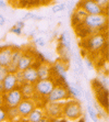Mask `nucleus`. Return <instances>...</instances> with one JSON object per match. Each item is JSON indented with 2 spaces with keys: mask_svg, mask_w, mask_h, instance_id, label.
Returning a JSON list of instances; mask_svg holds the SVG:
<instances>
[{
  "mask_svg": "<svg viewBox=\"0 0 109 122\" xmlns=\"http://www.w3.org/2000/svg\"><path fill=\"white\" fill-rule=\"evenodd\" d=\"M83 110H82V103L75 99H68L63 102V109H62V118L65 121L69 122H78L82 119Z\"/></svg>",
  "mask_w": 109,
  "mask_h": 122,
  "instance_id": "nucleus-1",
  "label": "nucleus"
},
{
  "mask_svg": "<svg viewBox=\"0 0 109 122\" xmlns=\"http://www.w3.org/2000/svg\"><path fill=\"white\" fill-rule=\"evenodd\" d=\"M107 22L108 19L106 14H96V15H87L82 25L93 33H99L101 29L106 28Z\"/></svg>",
  "mask_w": 109,
  "mask_h": 122,
  "instance_id": "nucleus-2",
  "label": "nucleus"
},
{
  "mask_svg": "<svg viewBox=\"0 0 109 122\" xmlns=\"http://www.w3.org/2000/svg\"><path fill=\"white\" fill-rule=\"evenodd\" d=\"M84 46L87 51H99L106 43V37L103 33H94L93 35L87 36L86 39H84Z\"/></svg>",
  "mask_w": 109,
  "mask_h": 122,
  "instance_id": "nucleus-3",
  "label": "nucleus"
},
{
  "mask_svg": "<svg viewBox=\"0 0 109 122\" xmlns=\"http://www.w3.org/2000/svg\"><path fill=\"white\" fill-rule=\"evenodd\" d=\"M53 88H55V81L51 78L38 79L34 84L35 95H38L39 97H43V98H47Z\"/></svg>",
  "mask_w": 109,
  "mask_h": 122,
  "instance_id": "nucleus-4",
  "label": "nucleus"
},
{
  "mask_svg": "<svg viewBox=\"0 0 109 122\" xmlns=\"http://www.w3.org/2000/svg\"><path fill=\"white\" fill-rule=\"evenodd\" d=\"M70 94L67 87L63 86H55V88L46 98L47 102H64L70 99Z\"/></svg>",
  "mask_w": 109,
  "mask_h": 122,
  "instance_id": "nucleus-5",
  "label": "nucleus"
},
{
  "mask_svg": "<svg viewBox=\"0 0 109 122\" xmlns=\"http://www.w3.org/2000/svg\"><path fill=\"white\" fill-rule=\"evenodd\" d=\"M24 99L20 88H15L3 95V106L8 108H17V105Z\"/></svg>",
  "mask_w": 109,
  "mask_h": 122,
  "instance_id": "nucleus-6",
  "label": "nucleus"
},
{
  "mask_svg": "<svg viewBox=\"0 0 109 122\" xmlns=\"http://www.w3.org/2000/svg\"><path fill=\"white\" fill-rule=\"evenodd\" d=\"M62 109L63 102H46V105L44 106L45 117H47L48 119L62 118Z\"/></svg>",
  "mask_w": 109,
  "mask_h": 122,
  "instance_id": "nucleus-7",
  "label": "nucleus"
},
{
  "mask_svg": "<svg viewBox=\"0 0 109 122\" xmlns=\"http://www.w3.org/2000/svg\"><path fill=\"white\" fill-rule=\"evenodd\" d=\"M78 3V8H82L84 11L87 13V15H96V14H106V11L96 5L95 1L93 0H87V1H82Z\"/></svg>",
  "mask_w": 109,
  "mask_h": 122,
  "instance_id": "nucleus-8",
  "label": "nucleus"
},
{
  "mask_svg": "<svg viewBox=\"0 0 109 122\" xmlns=\"http://www.w3.org/2000/svg\"><path fill=\"white\" fill-rule=\"evenodd\" d=\"M35 108H36V101L34 99H23L17 107L20 117L22 118H27V116Z\"/></svg>",
  "mask_w": 109,
  "mask_h": 122,
  "instance_id": "nucleus-9",
  "label": "nucleus"
},
{
  "mask_svg": "<svg viewBox=\"0 0 109 122\" xmlns=\"http://www.w3.org/2000/svg\"><path fill=\"white\" fill-rule=\"evenodd\" d=\"M23 50L21 48H15V50H12V54H11V61L9 63V65L7 66V69H8V73H11L14 74L15 71H17V64H19V61L21 58V56L23 55Z\"/></svg>",
  "mask_w": 109,
  "mask_h": 122,
  "instance_id": "nucleus-10",
  "label": "nucleus"
},
{
  "mask_svg": "<svg viewBox=\"0 0 109 122\" xmlns=\"http://www.w3.org/2000/svg\"><path fill=\"white\" fill-rule=\"evenodd\" d=\"M2 87H3V95L9 92V91L13 90V89L17 88V81L15 74H11L9 73L6 76V78L2 81Z\"/></svg>",
  "mask_w": 109,
  "mask_h": 122,
  "instance_id": "nucleus-11",
  "label": "nucleus"
},
{
  "mask_svg": "<svg viewBox=\"0 0 109 122\" xmlns=\"http://www.w3.org/2000/svg\"><path fill=\"white\" fill-rule=\"evenodd\" d=\"M34 63V56L31 53H27V52H24L23 55L21 56L19 61V64H17V71H25L26 68L31 67Z\"/></svg>",
  "mask_w": 109,
  "mask_h": 122,
  "instance_id": "nucleus-12",
  "label": "nucleus"
},
{
  "mask_svg": "<svg viewBox=\"0 0 109 122\" xmlns=\"http://www.w3.org/2000/svg\"><path fill=\"white\" fill-rule=\"evenodd\" d=\"M22 74H23L24 82H27V84H32V85H34V84L38 80V75H37L36 67H34V66H31V67L26 68L25 71H22Z\"/></svg>",
  "mask_w": 109,
  "mask_h": 122,
  "instance_id": "nucleus-13",
  "label": "nucleus"
},
{
  "mask_svg": "<svg viewBox=\"0 0 109 122\" xmlns=\"http://www.w3.org/2000/svg\"><path fill=\"white\" fill-rule=\"evenodd\" d=\"M71 15H72L71 18H72L73 25L76 28V25H82V24H83L85 18L87 17V13L84 11L82 8H76L75 11L73 12Z\"/></svg>",
  "mask_w": 109,
  "mask_h": 122,
  "instance_id": "nucleus-14",
  "label": "nucleus"
},
{
  "mask_svg": "<svg viewBox=\"0 0 109 122\" xmlns=\"http://www.w3.org/2000/svg\"><path fill=\"white\" fill-rule=\"evenodd\" d=\"M13 48L10 46H6L0 50V66L7 67L9 65V63L11 61V54Z\"/></svg>",
  "mask_w": 109,
  "mask_h": 122,
  "instance_id": "nucleus-15",
  "label": "nucleus"
},
{
  "mask_svg": "<svg viewBox=\"0 0 109 122\" xmlns=\"http://www.w3.org/2000/svg\"><path fill=\"white\" fill-rule=\"evenodd\" d=\"M38 79H47L50 78L51 75V66L48 63H42L38 67L36 68Z\"/></svg>",
  "mask_w": 109,
  "mask_h": 122,
  "instance_id": "nucleus-16",
  "label": "nucleus"
},
{
  "mask_svg": "<svg viewBox=\"0 0 109 122\" xmlns=\"http://www.w3.org/2000/svg\"><path fill=\"white\" fill-rule=\"evenodd\" d=\"M20 90L22 92L24 99H33V97L35 96V89H34V85L32 84L24 82L23 85L20 86Z\"/></svg>",
  "mask_w": 109,
  "mask_h": 122,
  "instance_id": "nucleus-17",
  "label": "nucleus"
},
{
  "mask_svg": "<svg viewBox=\"0 0 109 122\" xmlns=\"http://www.w3.org/2000/svg\"><path fill=\"white\" fill-rule=\"evenodd\" d=\"M45 117V112H44V109L42 108H35L31 113L27 116V121L28 122H38Z\"/></svg>",
  "mask_w": 109,
  "mask_h": 122,
  "instance_id": "nucleus-18",
  "label": "nucleus"
},
{
  "mask_svg": "<svg viewBox=\"0 0 109 122\" xmlns=\"http://www.w3.org/2000/svg\"><path fill=\"white\" fill-rule=\"evenodd\" d=\"M60 45L63 46L65 50L70 52L72 45H71V35L68 31H64L60 34Z\"/></svg>",
  "mask_w": 109,
  "mask_h": 122,
  "instance_id": "nucleus-19",
  "label": "nucleus"
},
{
  "mask_svg": "<svg viewBox=\"0 0 109 122\" xmlns=\"http://www.w3.org/2000/svg\"><path fill=\"white\" fill-rule=\"evenodd\" d=\"M72 58H73V62H74V65L78 67V71H80V75H83L85 71H84V65H83V58H82L81 54L78 52H74L72 55Z\"/></svg>",
  "mask_w": 109,
  "mask_h": 122,
  "instance_id": "nucleus-20",
  "label": "nucleus"
},
{
  "mask_svg": "<svg viewBox=\"0 0 109 122\" xmlns=\"http://www.w3.org/2000/svg\"><path fill=\"white\" fill-rule=\"evenodd\" d=\"M51 68H53V71L62 78V80H67V67L63 65V63H56Z\"/></svg>",
  "mask_w": 109,
  "mask_h": 122,
  "instance_id": "nucleus-21",
  "label": "nucleus"
},
{
  "mask_svg": "<svg viewBox=\"0 0 109 122\" xmlns=\"http://www.w3.org/2000/svg\"><path fill=\"white\" fill-rule=\"evenodd\" d=\"M17 118H21L19 114V111L17 108H8L7 109V120L14 121Z\"/></svg>",
  "mask_w": 109,
  "mask_h": 122,
  "instance_id": "nucleus-22",
  "label": "nucleus"
},
{
  "mask_svg": "<svg viewBox=\"0 0 109 122\" xmlns=\"http://www.w3.org/2000/svg\"><path fill=\"white\" fill-rule=\"evenodd\" d=\"M87 112H88V117L93 120L94 122H98V114L96 110L93 108L92 105H87Z\"/></svg>",
  "mask_w": 109,
  "mask_h": 122,
  "instance_id": "nucleus-23",
  "label": "nucleus"
},
{
  "mask_svg": "<svg viewBox=\"0 0 109 122\" xmlns=\"http://www.w3.org/2000/svg\"><path fill=\"white\" fill-rule=\"evenodd\" d=\"M25 20H36V21H42L44 20V17H39L37 14L35 13H32V12H27V13L23 17L22 21H25Z\"/></svg>",
  "mask_w": 109,
  "mask_h": 122,
  "instance_id": "nucleus-24",
  "label": "nucleus"
},
{
  "mask_svg": "<svg viewBox=\"0 0 109 122\" xmlns=\"http://www.w3.org/2000/svg\"><path fill=\"white\" fill-rule=\"evenodd\" d=\"M67 88H68V90H70L69 91L70 96L72 95V97H74V98H80V94H78V88H76L75 82H71L70 86L67 87Z\"/></svg>",
  "mask_w": 109,
  "mask_h": 122,
  "instance_id": "nucleus-25",
  "label": "nucleus"
},
{
  "mask_svg": "<svg viewBox=\"0 0 109 122\" xmlns=\"http://www.w3.org/2000/svg\"><path fill=\"white\" fill-rule=\"evenodd\" d=\"M67 9V6H65V3H58V5H55L51 9V11L53 13H58V12H61V11H64Z\"/></svg>",
  "mask_w": 109,
  "mask_h": 122,
  "instance_id": "nucleus-26",
  "label": "nucleus"
},
{
  "mask_svg": "<svg viewBox=\"0 0 109 122\" xmlns=\"http://www.w3.org/2000/svg\"><path fill=\"white\" fill-rule=\"evenodd\" d=\"M95 2H96V5H97L99 8H101L103 10H105V11H106V8L108 7V5H109L108 0H95Z\"/></svg>",
  "mask_w": 109,
  "mask_h": 122,
  "instance_id": "nucleus-27",
  "label": "nucleus"
},
{
  "mask_svg": "<svg viewBox=\"0 0 109 122\" xmlns=\"http://www.w3.org/2000/svg\"><path fill=\"white\" fill-rule=\"evenodd\" d=\"M7 121V108L4 106L0 107V122Z\"/></svg>",
  "mask_w": 109,
  "mask_h": 122,
  "instance_id": "nucleus-28",
  "label": "nucleus"
},
{
  "mask_svg": "<svg viewBox=\"0 0 109 122\" xmlns=\"http://www.w3.org/2000/svg\"><path fill=\"white\" fill-rule=\"evenodd\" d=\"M35 44H36L38 47H45L46 46V41L44 37H36L35 40H34Z\"/></svg>",
  "mask_w": 109,
  "mask_h": 122,
  "instance_id": "nucleus-29",
  "label": "nucleus"
},
{
  "mask_svg": "<svg viewBox=\"0 0 109 122\" xmlns=\"http://www.w3.org/2000/svg\"><path fill=\"white\" fill-rule=\"evenodd\" d=\"M8 69L7 67H3V66H0V82H2L3 79L6 78V76L8 75Z\"/></svg>",
  "mask_w": 109,
  "mask_h": 122,
  "instance_id": "nucleus-30",
  "label": "nucleus"
},
{
  "mask_svg": "<svg viewBox=\"0 0 109 122\" xmlns=\"http://www.w3.org/2000/svg\"><path fill=\"white\" fill-rule=\"evenodd\" d=\"M83 62L85 63V65L87 66V68H88V69H93V68H94V64H93V61L91 60V58H90L88 56L85 57Z\"/></svg>",
  "mask_w": 109,
  "mask_h": 122,
  "instance_id": "nucleus-31",
  "label": "nucleus"
},
{
  "mask_svg": "<svg viewBox=\"0 0 109 122\" xmlns=\"http://www.w3.org/2000/svg\"><path fill=\"white\" fill-rule=\"evenodd\" d=\"M83 97L85 98V100L87 101V105H92V99H91V94L88 90H84Z\"/></svg>",
  "mask_w": 109,
  "mask_h": 122,
  "instance_id": "nucleus-32",
  "label": "nucleus"
},
{
  "mask_svg": "<svg viewBox=\"0 0 109 122\" xmlns=\"http://www.w3.org/2000/svg\"><path fill=\"white\" fill-rule=\"evenodd\" d=\"M10 32H12V33L17 34V35H21L22 34V30L19 28H17V26H13V28L10 29Z\"/></svg>",
  "mask_w": 109,
  "mask_h": 122,
  "instance_id": "nucleus-33",
  "label": "nucleus"
},
{
  "mask_svg": "<svg viewBox=\"0 0 109 122\" xmlns=\"http://www.w3.org/2000/svg\"><path fill=\"white\" fill-rule=\"evenodd\" d=\"M14 26H17V28H19V29H21V30H22L23 28H24V26H25V23H24V21H17V23H15V25Z\"/></svg>",
  "mask_w": 109,
  "mask_h": 122,
  "instance_id": "nucleus-34",
  "label": "nucleus"
},
{
  "mask_svg": "<svg viewBox=\"0 0 109 122\" xmlns=\"http://www.w3.org/2000/svg\"><path fill=\"white\" fill-rule=\"evenodd\" d=\"M6 17L3 15V14L0 13V26H3L4 24H6Z\"/></svg>",
  "mask_w": 109,
  "mask_h": 122,
  "instance_id": "nucleus-35",
  "label": "nucleus"
},
{
  "mask_svg": "<svg viewBox=\"0 0 109 122\" xmlns=\"http://www.w3.org/2000/svg\"><path fill=\"white\" fill-rule=\"evenodd\" d=\"M7 5H8V2H7V1H0V8H1V9H6L7 8Z\"/></svg>",
  "mask_w": 109,
  "mask_h": 122,
  "instance_id": "nucleus-36",
  "label": "nucleus"
},
{
  "mask_svg": "<svg viewBox=\"0 0 109 122\" xmlns=\"http://www.w3.org/2000/svg\"><path fill=\"white\" fill-rule=\"evenodd\" d=\"M63 118H58V119H50V122H63Z\"/></svg>",
  "mask_w": 109,
  "mask_h": 122,
  "instance_id": "nucleus-37",
  "label": "nucleus"
},
{
  "mask_svg": "<svg viewBox=\"0 0 109 122\" xmlns=\"http://www.w3.org/2000/svg\"><path fill=\"white\" fill-rule=\"evenodd\" d=\"M44 56L46 57V61H47V60H49V61H50V60H51V56H50V54H49V53H47V52H44Z\"/></svg>",
  "mask_w": 109,
  "mask_h": 122,
  "instance_id": "nucleus-38",
  "label": "nucleus"
},
{
  "mask_svg": "<svg viewBox=\"0 0 109 122\" xmlns=\"http://www.w3.org/2000/svg\"><path fill=\"white\" fill-rule=\"evenodd\" d=\"M38 122H50V119H48L47 117H44L40 121H38Z\"/></svg>",
  "mask_w": 109,
  "mask_h": 122,
  "instance_id": "nucleus-39",
  "label": "nucleus"
},
{
  "mask_svg": "<svg viewBox=\"0 0 109 122\" xmlns=\"http://www.w3.org/2000/svg\"><path fill=\"white\" fill-rule=\"evenodd\" d=\"M3 106V95L0 94V107H2Z\"/></svg>",
  "mask_w": 109,
  "mask_h": 122,
  "instance_id": "nucleus-40",
  "label": "nucleus"
},
{
  "mask_svg": "<svg viewBox=\"0 0 109 122\" xmlns=\"http://www.w3.org/2000/svg\"><path fill=\"white\" fill-rule=\"evenodd\" d=\"M63 122H69V121H65V120H64V121H63Z\"/></svg>",
  "mask_w": 109,
  "mask_h": 122,
  "instance_id": "nucleus-41",
  "label": "nucleus"
}]
</instances>
